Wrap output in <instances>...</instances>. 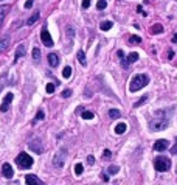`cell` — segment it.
<instances>
[{"label":"cell","instance_id":"8d00e7d4","mask_svg":"<svg viewBox=\"0 0 177 185\" xmlns=\"http://www.w3.org/2000/svg\"><path fill=\"white\" fill-rule=\"evenodd\" d=\"M88 6H90V0H82V8L87 9Z\"/></svg>","mask_w":177,"mask_h":185},{"label":"cell","instance_id":"d6a6232c","mask_svg":"<svg viewBox=\"0 0 177 185\" xmlns=\"http://www.w3.org/2000/svg\"><path fill=\"white\" fill-rule=\"evenodd\" d=\"M45 90H47L48 94H53V92H55V84L48 83V84H47V87H45Z\"/></svg>","mask_w":177,"mask_h":185},{"label":"cell","instance_id":"f546056e","mask_svg":"<svg viewBox=\"0 0 177 185\" xmlns=\"http://www.w3.org/2000/svg\"><path fill=\"white\" fill-rule=\"evenodd\" d=\"M33 59H41V52H39V48H37V47H34L33 48Z\"/></svg>","mask_w":177,"mask_h":185},{"label":"cell","instance_id":"52a82bcc","mask_svg":"<svg viewBox=\"0 0 177 185\" xmlns=\"http://www.w3.org/2000/svg\"><path fill=\"white\" fill-rule=\"evenodd\" d=\"M13 100H14V95L11 94H6L5 95V98H3V103H2V107H0V110H2V112H6V110L9 109V104L11 103H13Z\"/></svg>","mask_w":177,"mask_h":185},{"label":"cell","instance_id":"30bf717a","mask_svg":"<svg viewBox=\"0 0 177 185\" xmlns=\"http://www.w3.org/2000/svg\"><path fill=\"white\" fill-rule=\"evenodd\" d=\"M168 146H169L168 140H157L155 145H154V149L155 151H165V149H168Z\"/></svg>","mask_w":177,"mask_h":185},{"label":"cell","instance_id":"7a4b0ae2","mask_svg":"<svg viewBox=\"0 0 177 185\" xmlns=\"http://www.w3.org/2000/svg\"><path fill=\"white\" fill-rule=\"evenodd\" d=\"M149 83V76L148 75H135L130 81V86H129V90L130 92H138L140 89H143L148 86Z\"/></svg>","mask_w":177,"mask_h":185},{"label":"cell","instance_id":"ac0fdd59","mask_svg":"<svg viewBox=\"0 0 177 185\" xmlns=\"http://www.w3.org/2000/svg\"><path fill=\"white\" fill-rule=\"evenodd\" d=\"M115 132H117L118 136L124 134V132H126V123H118V125L115 126Z\"/></svg>","mask_w":177,"mask_h":185},{"label":"cell","instance_id":"9c48e42d","mask_svg":"<svg viewBox=\"0 0 177 185\" xmlns=\"http://www.w3.org/2000/svg\"><path fill=\"white\" fill-rule=\"evenodd\" d=\"M2 174L6 177V179H11V177L14 176V169L11 167L9 163H3L2 165Z\"/></svg>","mask_w":177,"mask_h":185},{"label":"cell","instance_id":"4dcf8cb0","mask_svg":"<svg viewBox=\"0 0 177 185\" xmlns=\"http://www.w3.org/2000/svg\"><path fill=\"white\" fill-rule=\"evenodd\" d=\"M146 100H148V95H143V97H141L140 100H138V101L135 103V104H134V107H140L141 104H143V103L146 101Z\"/></svg>","mask_w":177,"mask_h":185},{"label":"cell","instance_id":"d590c367","mask_svg":"<svg viewBox=\"0 0 177 185\" xmlns=\"http://www.w3.org/2000/svg\"><path fill=\"white\" fill-rule=\"evenodd\" d=\"M33 3H34V0H26V2H25V8L30 9V8L33 6Z\"/></svg>","mask_w":177,"mask_h":185},{"label":"cell","instance_id":"8992f818","mask_svg":"<svg viewBox=\"0 0 177 185\" xmlns=\"http://www.w3.org/2000/svg\"><path fill=\"white\" fill-rule=\"evenodd\" d=\"M41 39H42V42H44V45L45 47H53V39H51V34H50L48 31H47V28H42V33H41Z\"/></svg>","mask_w":177,"mask_h":185},{"label":"cell","instance_id":"2e32d148","mask_svg":"<svg viewBox=\"0 0 177 185\" xmlns=\"http://www.w3.org/2000/svg\"><path fill=\"white\" fill-rule=\"evenodd\" d=\"M149 31H151L152 34H160V33H163V25L155 24V25H152L151 28H149Z\"/></svg>","mask_w":177,"mask_h":185},{"label":"cell","instance_id":"8fae6325","mask_svg":"<svg viewBox=\"0 0 177 185\" xmlns=\"http://www.w3.org/2000/svg\"><path fill=\"white\" fill-rule=\"evenodd\" d=\"M9 47V36H3L0 39V53H5Z\"/></svg>","mask_w":177,"mask_h":185},{"label":"cell","instance_id":"5bb4252c","mask_svg":"<svg viewBox=\"0 0 177 185\" xmlns=\"http://www.w3.org/2000/svg\"><path fill=\"white\" fill-rule=\"evenodd\" d=\"M9 11V6L8 5H0V28H2V24H3V19L6 17Z\"/></svg>","mask_w":177,"mask_h":185},{"label":"cell","instance_id":"1f68e13d","mask_svg":"<svg viewBox=\"0 0 177 185\" xmlns=\"http://www.w3.org/2000/svg\"><path fill=\"white\" fill-rule=\"evenodd\" d=\"M110 157H112V152H110L109 149H104V152H103V159H104V160H110Z\"/></svg>","mask_w":177,"mask_h":185},{"label":"cell","instance_id":"e575fe53","mask_svg":"<svg viewBox=\"0 0 177 185\" xmlns=\"http://www.w3.org/2000/svg\"><path fill=\"white\" fill-rule=\"evenodd\" d=\"M61 95H62V98H68L72 95V90H70V89H65V90H62V94H61Z\"/></svg>","mask_w":177,"mask_h":185},{"label":"cell","instance_id":"603a6c76","mask_svg":"<svg viewBox=\"0 0 177 185\" xmlns=\"http://www.w3.org/2000/svg\"><path fill=\"white\" fill-rule=\"evenodd\" d=\"M120 110H118V109H110L109 110V117L110 118H120Z\"/></svg>","mask_w":177,"mask_h":185},{"label":"cell","instance_id":"e0dca14e","mask_svg":"<svg viewBox=\"0 0 177 185\" xmlns=\"http://www.w3.org/2000/svg\"><path fill=\"white\" fill-rule=\"evenodd\" d=\"M113 26V22L112 20H106V22H101V25H99V28L103 30V31H109L110 28Z\"/></svg>","mask_w":177,"mask_h":185},{"label":"cell","instance_id":"f6af8a7d","mask_svg":"<svg viewBox=\"0 0 177 185\" xmlns=\"http://www.w3.org/2000/svg\"><path fill=\"white\" fill-rule=\"evenodd\" d=\"M0 2H2V0H0Z\"/></svg>","mask_w":177,"mask_h":185},{"label":"cell","instance_id":"5b68a950","mask_svg":"<svg viewBox=\"0 0 177 185\" xmlns=\"http://www.w3.org/2000/svg\"><path fill=\"white\" fill-rule=\"evenodd\" d=\"M65 156H67V149H59V151L56 152L55 159H53V167L56 168H62L64 163H65Z\"/></svg>","mask_w":177,"mask_h":185},{"label":"cell","instance_id":"cb8c5ba5","mask_svg":"<svg viewBox=\"0 0 177 185\" xmlns=\"http://www.w3.org/2000/svg\"><path fill=\"white\" fill-rule=\"evenodd\" d=\"M118 171H120V168H118L117 165H110V167L107 168V173H109V174H112V176H113V174H117Z\"/></svg>","mask_w":177,"mask_h":185},{"label":"cell","instance_id":"3957f363","mask_svg":"<svg viewBox=\"0 0 177 185\" xmlns=\"http://www.w3.org/2000/svg\"><path fill=\"white\" fill-rule=\"evenodd\" d=\"M16 163L19 165V168L26 169V168H30L33 165V157L30 156V154H26V152H20L16 157Z\"/></svg>","mask_w":177,"mask_h":185},{"label":"cell","instance_id":"d6986e66","mask_svg":"<svg viewBox=\"0 0 177 185\" xmlns=\"http://www.w3.org/2000/svg\"><path fill=\"white\" fill-rule=\"evenodd\" d=\"M118 56H120V59H121V65L124 68H128L129 62H128V59H124V53H123V50H118Z\"/></svg>","mask_w":177,"mask_h":185},{"label":"cell","instance_id":"7402d4cb","mask_svg":"<svg viewBox=\"0 0 177 185\" xmlns=\"http://www.w3.org/2000/svg\"><path fill=\"white\" fill-rule=\"evenodd\" d=\"M73 169H75V174L76 176H81V174H82V171H84V167H82V163H76Z\"/></svg>","mask_w":177,"mask_h":185},{"label":"cell","instance_id":"ee69618b","mask_svg":"<svg viewBox=\"0 0 177 185\" xmlns=\"http://www.w3.org/2000/svg\"><path fill=\"white\" fill-rule=\"evenodd\" d=\"M172 42H177V34H174V36H172Z\"/></svg>","mask_w":177,"mask_h":185},{"label":"cell","instance_id":"836d02e7","mask_svg":"<svg viewBox=\"0 0 177 185\" xmlns=\"http://www.w3.org/2000/svg\"><path fill=\"white\" fill-rule=\"evenodd\" d=\"M41 120H44V110H37L36 114V121H41Z\"/></svg>","mask_w":177,"mask_h":185},{"label":"cell","instance_id":"44dd1931","mask_svg":"<svg viewBox=\"0 0 177 185\" xmlns=\"http://www.w3.org/2000/svg\"><path fill=\"white\" fill-rule=\"evenodd\" d=\"M81 117H82L84 120H92L95 115H93V112H90V110H82V112H81Z\"/></svg>","mask_w":177,"mask_h":185},{"label":"cell","instance_id":"ffe728a7","mask_svg":"<svg viewBox=\"0 0 177 185\" xmlns=\"http://www.w3.org/2000/svg\"><path fill=\"white\" fill-rule=\"evenodd\" d=\"M37 19H39V11H36V13L33 14L31 17L28 19V20H26V25H33V24H36V20Z\"/></svg>","mask_w":177,"mask_h":185},{"label":"cell","instance_id":"74e56055","mask_svg":"<svg viewBox=\"0 0 177 185\" xmlns=\"http://www.w3.org/2000/svg\"><path fill=\"white\" fill-rule=\"evenodd\" d=\"M87 162H88V165H93L95 163V157L93 156H88L87 157Z\"/></svg>","mask_w":177,"mask_h":185},{"label":"cell","instance_id":"83f0119b","mask_svg":"<svg viewBox=\"0 0 177 185\" xmlns=\"http://www.w3.org/2000/svg\"><path fill=\"white\" fill-rule=\"evenodd\" d=\"M129 42H130V44H140V42H141V37H140V36H135V34H134V36H130V37H129Z\"/></svg>","mask_w":177,"mask_h":185},{"label":"cell","instance_id":"b9f144b4","mask_svg":"<svg viewBox=\"0 0 177 185\" xmlns=\"http://www.w3.org/2000/svg\"><path fill=\"white\" fill-rule=\"evenodd\" d=\"M101 177H103V180H104V182H109V176H107V174H103Z\"/></svg>","mask_w":177,"mask_h":185},{"label":"cell","instance_id":"ab89813d","mask_svg":"<svg viewBox=\"0 0 177 185\" xmlns=\"http://www.w3.org/2000/svg\"><path fill=\"white\" fill-rule=\"evenodd\" d=\"M137 13H140V14H143V16H146V13L143 11V6H137Z\"/></svg>","mask_w":177,"mask_h":185},{"label":"cell","instance_id":"60d3db41","mask_svg":"<svg viewBox=\"0 0 177 185\" xmlns=\"http://www.w3.org/2000/svg\"><path fill=\"white\" fill-rule=\"evenodd\" d=\"M67 31H68V37H73V28L72 26H67Z\"/></svg>","mask_w":177,"mask_h":185},{"label":"cell","instance_id":"f35d334b","mask_svg":"<svg viewBox=\"0 0 177 185\" xmlns=\"http://www.w3.org/2000/svg\"><path fill=\"white\" fill-rule=\"evenodd\" d=\"M171 154H172V156H177V143L171 148Z\"/></svg>","mask_w":177,"mask_h":185},{"label":"cell","instance_id":"4fadbf2b","mask_svg":"<svg viewBox=\"0 0 177 185\" xmlns=\"http://www.w3.org/2000/svg\"><path fill=\"white\" fill-rule=\"evenodd\" d=\"M48 64L51 65V67H57V65H59V56H57L56 53H50L48 55Z\"/></svg>","mask_w":177,"mask_h":185},{"label":"cell","instance_id":"9a60e30c","mask_svg":"<svg viewBox=\"0 0 177 185\" xmlns=\"http://www.w3.org/2000/svg\"><path fill=\"white\" fill-rule=\"evenodd\" d=\"M76 56H78V61L81 65H84L86 67L87 65V59H86V53L82 52V50H78V53H76Z\"/></svg>","mask_w":177,"mask_h":185},{"label":"cell","instance_id":"277c9868","mask_svg":"<svg viewBox=\"0 0 177 185\" xmlns=\"http://www.w3.org/2000/svg\"><path fill=\"white\" fill-rule=\"evenodd\" d=\"M154 168L160 173L168 171V169L171 168V160H169L168 157H155V160H154Z\"/></svg>","mask_w":177,"mask_h":185},{"label":"cell","instance_id":"6da1fadb","mask_svg":"<svg viewBox=\"0 0 177 185\" xmlns=\"http://www.w3.org/2000/svg\"><path fill=\"white\" fill-rule=\"evenodd\" d=\"M168 125H169V120L166 117V112H163V110H157L154 114V117L151 118V121H149L151 131H161V129L168 128Z\"/></svg>","mask_w":177,"mask_h":185},{"label":"cell","instance_id":"d4e9b609","mask_svg":"<svg viewBox=\"0 0 177 185\" xmlns=\"http://www.w3.org/2000/svg\"><path fill=\"white\" fill-rule=\"evenodd\" d=\"M135 61H138V53L132 52V53L128 56V62H135Z\"/></svg>","mask_w":177,"mask_h":185},{"label":"cell","instance_id":"f1b7e54d","mask_svg":"<svg viewBox=\"0 0 177 185\" xmlns=\"http://www.w3.org/2000/svg\"><path fill=\"white\" fill-rule=\"evenodd\" d=\"M106 6H107V2H106V0H99V2L97 3V8H98L99 11H103Z\"/></svg>","mask_w":177,"mask_h":185},{"label":"cell","instance_id":"7bdbcfd3","mask_svg":"<svg viewBox=\"0 0 177 185\" xmlns=\"http://www.w3.org/2000/svg\"><path fill=\"white\" fill-rule=\"evenodd\" d=\"M168 56H169V59H172V56H174V53L171 52V50H169V53H168Z\"/></svg>","mask_w":177,"mask_h":185},{"label":"cell","instance_id":"484cf974","mask_svg":"<svg viewBox=\"0 0 177 185\" xmlns=\"http://www.w3.org/2000/svg\"><path fill=\"white\" fill-rule=\"evenodd\" d=\"M62 76H64V78H70V76H72V67H68V65H67V67H64Z\"/></svg>","mask_w":177,"mask_h":185},{"label":"cell","instance_id":"4316f807","mask_svg":"<svg viewBox=\"0 0 177 185\" xmlns=\"http://www.w3.org/2000/svg\"><path fill=\"white\" fill-rule=\"evenodd\" d=\"M30 148H31L34 152H42V148H41V146H37L36 142H31V143H30Z\"/></svg>","mask_w":177,"mask_h":185},{"label":"cell","instance_id":"ba28073f","mask_svg":"<svg viewBox=\"0 0 177 185\" xmlns=\"http://www.w3.org/2000/svg\"><path fill=\"white\" fill-rule=\"evenodd\" d=\"M25 182H26V185H44V182H42L36 174H26Z\"/></svg>","mask_w":177,"mask_h":185},{"label":"cell","instance_id":"7c38bea8","mask_svg":"<svg viewBox=\"0 0 177 185\" xmlns=\"http://www.w3.org/2000/svg\"><path fill=\"white\" fill-rule=\"evenodd\" d=\"M26 53V50H25V45H19L17 47V50H16V53H14V64L17 62L19 59H20L22 56H24Z\"/></svg>","mask_w":177,"mask_h":185}]
</instances>
